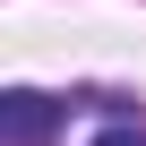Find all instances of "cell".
<instances>
[{"label": "cell", "instance_id": "6da1fadb", "mask_svg": "<svg viewBox=\"0 0 146 146\" xmlns=\"http://www.w3.org/2000/svg\"><path fill=\"white\" fill-rule=\"evenodd\" d=\"M52 129H60V103L35 95V86H17L9 103H0V137H9V146H43Z\"/></svg>", "mask_w": 146, "mask_h": 146}, {"label": "cell", "instance_id": "7a4b0ae2", "mask_svg": "<svg viewBox=\"0 0 146 146\" xmlns=\"http://www.w3.org/2000/svg\"><path fill=\"white\" fill-rule=\"evenodd\" d=\"M95 146H146V137H137V129H103Z\"/></svg>", "mask_w": 146, "mask_h": 146}]
</instances>
